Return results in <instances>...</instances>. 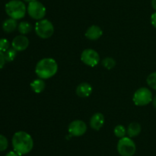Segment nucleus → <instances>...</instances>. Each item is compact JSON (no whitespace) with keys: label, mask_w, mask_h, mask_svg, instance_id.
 Segmentation results:
<instances>
[{"label":"nucleus","mask_w":156,"mask_h":156,"mask_svg":"<svg viewBox=\"0 0 156 156\" xmlns=\"http://www.w3.org/2000/svg\"><path fill=\"white\" fill-rule=\"evenodd\" d=\"M12 142L14 151L20 156L29 153L34 147V140L31 136L24 131L15 132Z\"/></svg>","instance_id":"nucleus-1"},{"label":"nucleus","mask_w":156,"mask_h":156,"mask_svg":"<svg viewBox=\"0 0 156 156\" xmlns=\"http://www.w3.org/2000/svg\"><path fill=\"white\" fill-rule=\"evenodd\" d=\"M58 71V64L53 58H46L40 60L35 67L37 76L43 80L49 79Z\"/></svg>","instance_id":"nucleus-2"},{"label":"nucleus","mask_w":156,"mask_h":156,"mask_svg":"<svg viewBox=\"0 0 156 156\" xmlns=\"http://www.w3.org/2000/svg\"><path fill=\"white\" fill-rule=\"evenodd\" d=\"M5 12L10 18L19 20L25 16L27 8L21 0H11L5 5Z\"/></svg>","instance_id":"nucleus-3"},{"label":"nucleus","mask_w":156,"mask_h":156,"mask_svg":"<svg viewBox=\"0 0 156 156\" xmlns=\"http://www.w3.org/2000/svg\"><path fill=\"white\" fill-rule=\"evenodd\" d=\"M35 32L39 38L47 39L54 33V26L53 23L47 19H41L35 24Z\"/></svg>","instance_id":"nucleus-4"},{"label":"nucleus","mask_w":156,"mask_h":156,"mask_svg":"<svg viewBox=\"0 0 156 156\" xmlns=\"http://www.w3.org/2000/svg\"><path fill=\"white\" fill-rule=\"evenodd\" d=\"M136 151L135 142L131 138L123 137L117 143V151L121 156H133Z\"/></svg>","instance_id":"nucleus-5"},{"label":"nucleus","mask_w":156,"mask_h":156,"mask_svg":"<svg viewBox=\"0 0 156 156\" xmlns=\"http://www.w3.org/2000/svg\"><path fill=\"white\" fill-rule=\"evenodd\" d=\"M152 93L146 87H141L136 90L133 94V100L134 104L138 106H144L152 102Z\"/></svg>","instance_id":"nucleus-6"},{"label":"nucleus","mask_w":156,"mask_h":156,"mask_svg":"<svg viewBox=\"0 0 156 156\" xmlns=\"http://www.w3.org/2000/svg\"><path fill=\"white\" fill-rule=\"evenodd\" d=\"M27 12L33 19L40 21L45 17L47 9L41 2L37 0V1L28 3V6L27 7Z\"/></svg>","instance_id":"nucleus-7"},{"label":"nucleus","mask_w":156,"mask_h":156,"mask_svg":"<svg viewBox=\"0 0 156 156\" xmlns=\"http://www.w3.org/2000/svg\"><path fill=\"white\" fill-rule=\"evenodd\" d=\"M81 61L87 66L94 67L98 64L100 56L96 50L91 48L85 49L81 54Z\"/></svg>","instance_id":"nucleus-8"},{"label":"nucleus","mask_w":156,"mask_h":156,"mask_svg":"<svg viewBox=\"0 0 156 156\" xmlns=\"http://www.w3.org/2000/svg\"><path fill=\"white\" fill-rule=\"evenodd\" d=\"M68 131L71 136L79 137L86 132L87 125L82 120H74L69 125Z\"/></svg>","instance_id":"nucleus-9"},{"label":"nucleus","mask_w":156,"mask_h":156,"mask_svg":"<svg viewBox=\"0 0 156 156\" xmlns=\"http://www.w3.org/2000/svg\"><path fill=\"white\" fill-rule=\"evenodd\" d=\"M29 45V40L24 35H18L13 39L12 42V48L17 51H22L26 50Z\"/></svg>","instance_id":"nucleus-10"},{"label":"nucleus","mask_w":156,"mask_h":156,"mask_svg":"<svg viewBox=\"0 0 156 156\" xmlns=\"http://www.w3.org/2000/svg\"><path fill=\"white\" fill-rule=\"evenodd\" d=\"M105 124V116L102 113H96L93 115L90 119V125L91 128L98 131L103 127Z\"/></svg>","instance_id":"nucleus-11"},{"label":"nucleus","mask_w":156,"mask_h":156,"mask_svg":"<svg viewBox=\"0 0 156 156\" xmlns=\"http://www.w3.org/2000/svg\"><path fill=\"white\" fill-rule=\"evenodd\" d=\"M103 35V31L99 26L91 25L85 32V37L91 41H96L99 39Z\"/></svg>","instance_id":"nucleus-12"},{"label":"nucleus","mask_w":156,"mask_h":156,"mask_svg":"<svg viewBox=\"0 0 156 156\" xmlns=\"http://www.w3.org/2000/svg\"><path fill=\"white\" fill-rule=\"evenodd\" d=\"M76 92L79 97H88L92 93V87L88 83H82L76 87Z\"/></svg>","instance_id":"nucleus-13"},{"label":"nucleus","mask_w":156,"mask_h":156,"mask_svg":"<svg viewBox=\"0 0 156 156\" xmlns=\"http://www.w3.org/2000/svg\"><path fill=\"white\" fill-rule=\"evenodd\" d=\"M141 125L138 122H131L128 126L127 130H126V134L128 135L129 138L136 137L137 136L140 134L141 132Z\"/></svg>","instance_id":"nucleus-14"},{"label":"nucleus","mask_w":156,"mask_h":156,"mask_svg":"<svg viewBox=\"0 0 156 156\" xmlns=\"http://www.w3.org/2000/svg\"><path fill=\"white\" fill-rule=\"evenodd\" d=\"M18 23H17V20L13 19V18H10L6 19L4 22L2 23V28L3 31L6 33H11L15 31V29L18 28Z\"/></svg>","instance_id":"nucleus-15"},{"label":"nucleus","mask_w":156,"mask_h":156,"mask_svg":"<svg viewBox=\"0 0 156 156\" xmlns=\"http://www.w3.org/2000/svg\"><path fill=\"white\" fill-rule=\"evenodd\" d=\"M30 87H31L32 90H33L34 93H42L46 87L45 82L44 81V80L41 79H36L32 81L30 84Z\"/></svg>","instance_id":"nucleus-16"},{"label":"nucleus","mask_w":156,"mask_h":156,"mask_svg":"<svg viewBox=\"0 0 156 156\" xmlns=\"http://www.w3.org/2000/svg\"><path fill=\"white\" fill-rule=\"evenodd\" d=\"M18 30L22 35H27L32 30V26L27 21H21L18 26Z\"/></svg>","instance_id":"nucleus-17"},{"label":"nucleus","mask_w":156,"mask_h":156,"mask_svg":"<svg viewBox=\"0 0 156 156\" xmlns=\"http://www.w3.org/2000/svg\"><path fill=\"white\" fill-rule=\"evenodd\" d=\"M102 65L108 70H111L116 66V61L113 58L108 57V58H105L102 61Z\"/></svg>","instance_id":"nucleus-18"},{"label":"nucleus","mask_w":156,"mask_h":156,"mask_svg":"<svg viewBox=\"0 0 156 156\" xmlns=\"http://www.w3.org/2000/svg\"><path fill=\"white\" fill-rule=\"evenodd\" d=\"M114 133L117 138H121L125 137L126 134V129L123 125H118L114 128Z\"/></svg>","instance_id":"nucleus-19"},{"label":"nucleus","mask_w":156,"mask_h":156,"mask_svg":"<svg viewBox=\"0 0 156 156\" xmlns=\"http://www.w3.org/2000/svg\"><path fill=\"white\" fill-rule=\"evenodd\" d=\"M5 58L6 61L8 62H12L15 60L17 55V50L14 48H9V50L5 52Z\"/></svg>","instance_id":"nucleus-20"},{"label":"nucleus","mask_w":156,"mask_h":156,"mask_svg":"<svg viewBox=\"0 0 156 156\" xmlns=\"http://www.w3.org/2000/svg\"><path fill=\"white\" fill-rule=\"evenodd\" d=\"M146 82L150 88L156 90V71L150 73L146 79Z\"/></svg>","instance_id":"nucleus-21"},{"label":"nucleus","mask_w":156,"mask_h":156,"mask_svg":"<svg viewBox=\"0 0 156 156\" xmlns=\"http://www.w3.org/2000/svg\"><path fill=\"white\" fill-rule=\"evenodd\" d=\"M9 146V142L5 136L0 134V151H3L7 149Z\"/></svg>","instance_id":"nucleus-22"},{"label":"nucleus","mask_w":156,"mask_h":156,"mask_svg":"<svg viewBox=\"0 0 156 156\" xmlns=\"http://www.w3.org/2000/svg\"><path fill=\"white\" fill-rule=\"evenodd\" d=\"M9 41H8L5 38H1L0 39V50L2 52H5L6 50H8L9 49Z\"/></svg>","instance_id":"nucleus-23"},{"label":"nucleus","mask_w":156,"mask_h":156,"mask_svg":"<svg viewBox=\"0 0 156 156\" xmlns=\"http://www.w3.org/2000/svg\"><path fill=\"white\" fill-rule=\"evenodd\" d=\"M5 62H6V60H5V58L4 52L0 50V69L3 68Z\"/></svg>","instance_id":"nucleus-24"},{"label":"nucleus","mask_w":156,"mask_h":156,"mask_svg":"<svg viewBox=\"0 0 156 156\" xmlns=\"http://www.w3.org/2000/svg\"><path fill=\"white\" fill-rule=\"evenodd\" d=\"M151 23H152V26L156 28V12L152 14L151 16Z\"/></svg>","instance_id":"nucleus-25"},{"label":"nucleus","mask_w":156,"mask_h":156,"mask_svg":"<svg viewBox=\"0 0 156 156\" xmlns=\"http://www.w3.org/2000/svg\"><path fill=\"white\" fill-rule=\"evenodd\" d=\"M5 156H20L19 154L17 152H15V151H11L9 152H8L7 154H5Z\"/></svg>","instance_id":"nucleus-26"},{"label":"nucleus","mask_w":156,"mask_h":156,"mask_svg":"<svg viewBox=\"0 0 156 156\" xmlns=\"http://www.w3.org/2000/svg\"><path fill=\"white\" fill-rule=\"evenodd\" d=\"M152 7L156 10V0H152Z\"/></svg>","instance_id":"nucleus-27"},{"label":"nucleus","mask_w":156,"mask_h":156,"mask_svg":"<svg viewBox=\"0 0 156 156\" xmlns=\"http://www.w3.org/2000/svg\"><path fill=\"white\" fill-rule=\"evenodd\" d=\"M152 104H153V106L156 109V95L155 97L153 98V99H152Z\"/></svg>","instance_id":"nucleus-28"},{"label":"nucleus","mask_w":156,"mask_h":156,"mask_svg":"<svg viewBox=\"0 0 156 156\" xmlns=\"http://www.w3.org/2000/svg\"><path fill=\"white\" fill-rule=\"evenodd\" d=\"M23 1L26 2H28V3H30V2H34V1H37V0H23Z\"/></svg>","instance_id":"nucleus-29"}]
</instances>
